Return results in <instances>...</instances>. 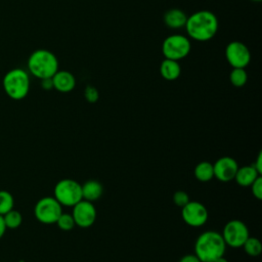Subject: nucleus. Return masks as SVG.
Segmentation results:
<instances>
[{
	"label": "nucleus",
	"instance_id": "4468645a",
	"mask_svg": "<svg viewBox=\"0 0 262 262\" xmlns=\"http://www.w3.org/2000/svg\"><path fill=\"white\" fill-rule=\"evenodd\" d=\"M260 174L258 171L254 168L253 165H248V166H243L238 167L237 171L234 176V180L239 186L243 187H250V185L259 177Z\"/></svg>",
	"mask_w": 262,
	"mask_h": 262
},
{
	"label": "nucleus",
	"instance_id": "cd10ccee",
	"mask_svg": "<svg viewBox=\"0 0 262 262\" xmlns=\"http://www.w3.org/2000/svg\"><path fill=\"white\" fill-rule=\"evenodd\" d=\"M41 87H42L44 90H51V89L53 88L52 79H51V78L42 79V80H41Z\"/></svg>",
	"mask_w": 262,
	"mask_h": 262
},
{
	"label": "nucleus",
	"instance_id": "c756f323",
	"mask_svg": "<svg viewBox=\"0 0 262 262\" xmlns=\"http://www.w3.org/2000/svg\"><path fill=\"white\" fill-rule=\"evenodd\" d=\"M6 229H7V228H6V226H5L3 216H2V215H0V238L5 234Z\"/></svg>",
	"mask_w": 262,
	"mask_h": 262
},
{
	"label": "nucleus",
	"instance_id": "6ab92c4d",
	"mask_svg": "<svg viewBox=\"0 0 262 262\" xmlns=\"http://www.w3.org/2000/svg\"><path fill=\"white\" fill-rule=\"evenodd\" d=\"M2 216H3V219H4L5 226L8 229H15V228H18L21 225L23 216L18 211L14 210V209L8 211L7 213H5Z\"/></svg>",
	"mask_w": 262,
	"mask_h": 262
},
{
	"label": "nucleus",
	"instance_id": "39448f33",
	"mask_svg": "<svg viewBox=\"0 0 262 262\" xmlns=\"http://www.w3.org/2000/svg\"><path fill=\"white\" fill-rule=\"evenodd\" d=\"M53 196L61 206L73 207L83 200L82 186L74 179H61L54 186Z\"/></svg>",
	"mask_w": 262,
	"mask_h": 262
},
{
	"label": "nucleus",
	"instance_id": "20e7f679",
	"mask_svg": "<svg viewBox=\"0 0 262 262\" xmlns=\"http://www.w3.org/2000/svg\"><path fill=\"white\" fill-rule=\"evenodd\" d=\"M3 88L5 93L14 100L25 98L30 90L29 74L23 69H12L3 77Z\"/></svg>",
	"mask_w": 262,
	"mask_h": 262
},
{
	"label": "nucleus",
	"instance_id": "c85d7f7f",
	"mask_svg": "<svg viewBox=\"0 0 262 262\" xmlns=\"http://www.w3.org/2000/svg\"><path fill=\"white\" fill-rule=\"evenodd\" d=\"M179 262H201V260L194 255V254H188V255H184Z\"/></svg>",
	"mask_w": 262,
	"mask_h": 262
},
{
	"label": "nucleus",
	"instance_id": "423d86ee",
	"mask_svg": "<svg viewBox=\"0 0 262 262\" xmlns=\"http://www.w3.org/2000/svg\"><path fill=\"white\" fill-rule=\"evenodd\" d=\"M191 48L190 41L183 35H171L168 36L162 45V52L168 59L179 60L188 55Z\"/></svg>",
	"mask_w": 262,
	"mask_h": 262
},
{
	"label": "nucleus",
	"instance_id": "9b49d317",
	"mask_svg": "<svg viewBox=\"0 0 262 262\" xmlns=\"http://www.w3.org/2000/svg\"><path fill=\"white\" fill-rule=\"evenodd\" d=\"M225 57L232 68H246L251 60V53L243 42L232 41L225 48Z\"/></svg>",
	"mask_w": 262,
	"mask_h": 262
},
{
	"label": "nucleus",
	"instance_id": "5701e85b",
	"mask_svg": "<svg viewBox=\"0 0 262 262\" xmlns=\"http://www.w3.org/2000/svg\"><path fill=\"white\" fill-rule=\"evenodd\" d=\"M55 223L61 230H64V231L71 230L75 226V221L72 214H68V213H61Z\"/></svg>",
	"mask_w": 262,
	"mask_h": 262
},
{
	"label": "nucleus",
	"instance_id": "a878e982",
	"mask_svg": "<svg viewBox=\"0 0 262 262\" xmlns=\"http://www.w3.org/2000/svg\"><path fill=\"white\" fill-rule=\"evenodd\" d=\"M252 194L257 200H262V177L261 175L257 177V179L250 185Z\"/></svg>",
	"mask_w": 262,
	"mask_h": 262
},
{
	"label": "nucleus",
	"instance_id": "2f4dec72",
	"mask_svg": "<svg viewBox=\"0 0 262 262\" xmlns=\"http://www.w3.org/2000/svg\"><path fill=\"white\" fill-rule=\"evenodd\" d=\"M253 1H256V2H260L261 0H253Z\"/></svg>",
	"mask_w": 262,
	"mask_h": 262
},
{
	"label": "nucleus",
	"instance_id": "412c9836",
	"mask_svg": "<svg viewBox=\"0 0 262 262\" xmlns=\"http://www.w3.org/2000/svg\"><path fill=\"white\" fill-rule=\"evenodd\" d=\"M229 80L235 87L244 86L248 81V75L245 68H232L229 75Z\"/></svg>",
	"mask_w": 262,
	"mask_h": 262
},
{
	"label": "nucleus",
	"instance_id": "dca6fc26",
	"mask_svg": "<svg viewBox=\"0 0 262 262\" xmlns=\"http://www.w3.org/2000/svg\"><path fill=\"white\" fill-rule=\"evenodd\" d=\"M161 76L168 81L176 80L181 74V68L177 60L165 58L160 66Z\"/></svg>",
	"mask_w": 262,
	"mask_h": 262
},
{
	"label": "nucleus",
	"instance_id": "b1692460",
	"mask_svg": "<svg viewBox=\"0 0 262 262\" xmlns=\"http://www.w3.org/2000/svg\"><path fill=\"white\" fill-rule=\"evenodd\" d=\"M189 201H190L189 195L183 190H177L173 194V202L179 208H182L183 206H185Z\"/></svg>",
	"mask_w": 262,
	"mask_h": 262
},
{
	"label": "nucleus",
	"instance_id": "7ed1b4c3",
	"mask_svg": "<svg viewBox=\"0 0 262 262\" xmlns=\"http://www.w3.org/2000/svg\"><path fill=\"white\" fill-rule=\"evenodd\" d=\"M28 69L33 76L40 80L52 78L58 71V60L51 51L37 49L29 56Z\"/></svg>",
	"mask_w": 262,
	"mask_h": 262
},
{
	"label": "nucleus",
	"instance_id": "7c9ffc66",
	"mask_svg": "<svg viewBox=\"0 0 262 262\" xmlns=\"http://www.w3.org/2000/svg\"><path fill=\"white\" fill-rule=\"evenodd\" d=\"M214 262H228V260L226 258H224V256H222V257L217 258Z\"/></svg>",
	"mask_w": 262,
	"mask_h": 262
},
{
	"label": "nucleus",
	"instance_id": "aec40b11",
	"mask_svg": "<svg viewBox=\"0 0 262 262\" xmlns=\"http://www.w3.org/2000/svg\"><path fill=\"white\" fill-rule=\"evenodd\" d=\"M242 247H243L245 253L251 257H257L262 252L261 242L257 237L249 236Z\"/></svg>",
	"mask_w": 262,
	"mask_h": 262
},
{
	"label": "nucleus",
	"instance_id": "6e6552de",
	"mask_svg": "<svg viewBox=\"0 0 262 262\" xmlns=\"http://www.w3.org/2000/svg\"><path fill=\"white\" fill-rule=\"evenodd\" d=\"M221 235L225 245L231 248H241L250 236L246 223L237 219L228 221L224 225Z\"/></svg>",
	"mask_w": 262,
	"mask_h": 262
},
{
	"label": "nucleus",
	"instance_id": "f257e3e1",
	"mask_svg": "<svg viewBox=\"0 0 262 262\" xmlns=\"http://www.w3.org/2000/svg\"><path fill=\"white\" fill-rule=\"evenodd\" d=\"M185 29L188 36L196 41L212 39L218 30L217 16L209 10H200L187 17Z\"/></svg>",
	"mask_w": 262,
	"mask_h": 262
},
{
	"label": "nucleus",
	"instance_id": "f3484780",
	"mask_svg": "<svg viewBox=\"0 0 262 262\" xmlns=\"http://www.w3.org/2000/svg\"><path fill=\"white\" fill-rule=\"evenodd\" d=\"M186 19V14L178 8H171L164 15L165 24L171 29H179L184 27Z\"/></svg>",
	"mask_w": 262,
	"mask_h": 262
},
{
	"label": "nucleus",
	"instance_id": "2eb2a0df",
	"mask_svg": "<svg viewBox=\"0 0 262 262\" xmlns=\"http://www.w3.org/2000/svg\"><path fill=\"white\" fill-rule=\"evenodd\" d=\"M82 186V198L88 202H95L102 195L103 187L100 182L96 180H88Z\"/></svg>",
	"mask_w": 262,
	"mask_h": 262
},
{
	"label": "nucleus",
	"instance_id": "ddd939ff",
	"mask_svg": "<svg viewBox=\"0 0 262 262\" xmlns=\"http://www.w3.org/2000/svg\"><path fill=\"white\" fill-rule=\"evenodd\" d=\"M53 88L59 92H71L76 86V79L69 71H57L52 76Z\"/></svg>",
	"mask_w": 262,
	"mask_h": 262
},
{
	"label": "nucleus",
	"instance_id": "bb28decb",
	"mask_svg": "<svg viewBox=\"0 0 262 262\" xmlns=\"http://www.w3.org/2000/svg\"><path fill=\"white\" fill-rule=\"evenodd\" d=\"M252 165L258 171V173L261 175L262 174V152L261 151L258 154V157H257L255 163L252 164Z\"/></svg>",
	"mask_w": 262,
	"mask_h": 262
},
{
	"label": "nucleus",
	"instance_id": "f8f14e48",
	"mask_svg": "<svg viewBox=\"0 0 262 262\" xmlns=\"http://www.w3.org/2000/svg\"><path fill=\"white\" fill-rule=\"evenodd\" d=\"M237 168V162L233 158L221 157L213 164L214 177L222 182L233 180Z\"/></svg>",
	"mask_w": 262,
	"mask_h": 262
},
{
	"label": "nucleus",
	"instance_id": "f03ea898",
	"mask_svg": "<svg viewBox=\"0 0 262 262\" xmlns=\"http://www.w3.org/2000/svg\"><path fill=\"white\" fill-rule=\"evenodd\" d=\"M226 245L220 232L207 230L201 233L194 243V255L201 262H214L224 256Z\"/></svg>",
	"mask_w": 262,
	"mask_h": 262
},
{
	"label": "nucleus",
	"instance_id": "4be33fe9",
	"mask_svg": "<svg viewBox=\"0 0 262 262\" xmlns=\"http://www.w3.org/2000/svg\"><path fill=\"white\" fill-rule=\"evenodd\" d=\"M14 207L13 195L7 190H0V215H4Z\"/></svg>",
	"mask_w": 262,
	"mask_h": 262
},
{
	"label": "nucleus",
	"instance_id": "a211bd4d",
	"mask_svg": "<svg viewBox=\"0 0 262 262\" xmlns=\"http://www.w3.org/2000/svg\"><path fill=\"white\" fill-rule=\"evenodd\" d=\"M194 177L201 182H208L214 178L213 164L207 161L199 163L193 169Z\"/></svg>",
	"mask_w": 262,
	"mask_h": 262
},
{
	"label": "nucleus",
	"instance_id": "393cba45",
	"mask_svg": "<svg viewBox=\"0 0 262 262\" xmlns=\"http://www.w3.org/2000/svg\"><path fill=\"white\" fill-rule=\"evenodd\" d=\"M84 96H85V98H86V100L88 102L95 103L98 100V98H99V93H98V90L94 86L88 85L85 88Z\"/></svg>",
	"mask_w": 262,
	"mask_h": 262
},
{
	"label": "nucleus",
	"instance_id": "9d476101",
	"mask_svg": "<svg viewBox=\"0 0 262 262\" xmlns=\"http://www.w3.org/2000/svg\"><path fill=\"white\" fill-rule=\"evenodd\" d=\"M72 216L74 218L75 225L81 228H88L95 222L97 212L93 203L81 200L79 203L73 206Z\"/></svg>",
	"mask_w": 262,
	"mask_h": 262
},
{
	"label": "nucleus",
	"instance_id": "0eeeda50",
	"mask_svg": "<svg viewBox=\"0 0 262 262\" xmlns=\"http://www.w3.org/2000/svg\"><path fill=\"white\" fill-rule=\"evenodd\" d=\"M61 207L54 196H44L36 203L34 215L43 224H53L62 213Z\"/></svg>",
	"mask_w": 262,
	"mask_h": 262
},
{
	"label": "nucleus",
	"instance_id": "473e14b6",
	"mask_svg": "<svg viewBox=\"0 0 262 262\" xmlns=\"http://www.w3.org/2000/svg\"><path fill=\"white\" fill-rule=\"evenodd\" d=\"M20 262H25V261H20Z\"/></svg>",
	"mask_w": 262,
	"mask_h": 262
},
{
	"label": "nucleus",
	"instance_id": "1a4fd4ad",
	"mask_svg": "<svg viewBox=\"0 0 262 262\" xmlns=\"http://www.w3.org/2000/svg\"><path fill=\"white\" fill-rule=\"evenodd\" d=\"M181 216L183 221L191 227L203 226L209 217L207 208L198 201H189L181 208Z\"/></svg>",
	"mask_w": 262,
	"mask_h": 262
}]
</instances>
